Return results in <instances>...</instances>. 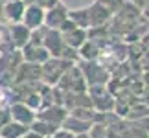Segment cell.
<instances>
[{"label": "cell", "instance_id": "cell-1", "mask_svg": "<svg viewBox=\"0 0 149 138\" xmlns=\"http://www.w3.org/2000/svg\"><path fill=\"white\" fill-rule=\"evenodd\" d=\"M24 22H26V28H39L42 24V20H44V11L41 6H37V4H30V6H26V11H24Z\"/></svg>", "mask_w": 149, "mask_h": 138}, {"label": "cell", "instance_id": "cell-2", "mask_svg": "<svg viewBox=\"0 0 149 138\" xmlns=\"http://www.w3.org/2000/svg\"><path fill=\"white\" fill-rule=\"evenodd\" d=\"M44 20H46V24L50 28H61L68 20V13H66V9L63 8V6L55 4V6H52L50 11L44 15Z\"/></svg>", "mask_w": 149, "mask_h": 138}, {"label": "cell", "instance_id": "cell-3", "mask_svg": "<svg viewBox=\"0 0 149 138\" xmlns=\"http://www.w3.org/2000/svg\"><path fill=\"white\" fill-rule=\"evenodd\" d=\"M24 11H26V6L22 0H8V4L4 6V15L15 22L24 17Z\"/></svg>", "mask_w": 149, "mask_h": 138}, {"label": "cell", "instance_id": "cell-4", "mask_svg": "<svg viewBox=\"0 0 149 138\" xmlns=\"http://www.w3.org/2000/svg\"><path fill=\"white\" fill-rule=\"evenodd\" d=\"M109 15H111V11H109L105 6H101L100 2L90 6V9H88V19H90L92 24H100V22H103L105 19H109Z\"/></svg>", "mask_w": 149, "mask_h": 138}, {"label": "cell", "instance_id": "cell-5", "mask_svg": "<svg viewBox=\"0 0 149 138\" xmlns=\"http://www.w3.org/2000/svg\"><path fill=\"white\" fill-rule=\"evenodd\" d=\"M11 35H13L15 43L22 44L28 37H30V28H26V26H15V28H13V31H11Z\"/></svg>", "mask_w": 149, "mask_h": 138}, {"label": "cell", "instance_id": "cell-6", "mask_svg": "<svg viewBox=\"0 0 149 138\" xmlns=\"http://www.w3.org/2000/svg\"><path fill=\"white\" fill-rule=\"evenodd\" d=\"M98 2L101 6H105L109 11H118V9H122V6H123V0H98Z\"/></svg>", "mask_w": 149, "mask_h": 138}, {"label": "cell", "instance_id": "cell-7", "mask_svg": "<svg viewBox=\"0 0 149 138\" xmlns=\"http://www.w3.org/2000/svg\"><path fill=\"white\" fill-rule=\"evenodd\" d=\"M33 4H37V6H41V8H52V6H55L57 4V0H33Z\"/></svg>", "mask_w": 149, "mask_h": 138}, {"label": "cell", "instance_id": "cell-8", "mask_svg": "<svg viewBox=\"0 0 149 138\" xmlns=\"http://www.w3.org/2000/svg\"><path fill=\"white\" fill-rule=\"evenodd\" d=\"M134 6H138V8H144L146 4H149V0H133Z\"/></svg>", "mask_w": 149, "mask_h": 138}, {"label": "cell", "instance_id": "cell-9", "mask_svg": "<svg viewBox=\"0 0 149 138\" xmlns=\"http://www.w3.org/2000/svg\"><path fill=\"white\" fill-rule=\"evenodd\" d=\"M4 15V6H2V0H0V17Z\"/></svg>", "mask_w": 149, "mask_h": 138}]
</instances>
